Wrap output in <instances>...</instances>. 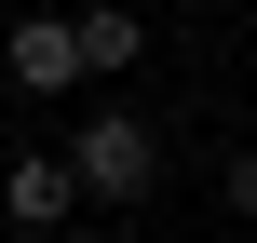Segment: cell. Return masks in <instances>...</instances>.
<instances>
[{"label":"cell","instance_id":"8992f818","mask_svg":"<svg viewBox=\"0 0 257 243\" xmlns=\"http://www.w3.org/2000/svg\"><path fill=\"white\" fill-rule=\"evenodd\" d=\"M163 14H203V0H163Z\"/></svg>","mask_w":257,"mask_h":243},{"label":"cell","instance_id":"5b68a950","mask_svg":"<svg viewBox=\"0 0 257 243\" xmlns=\"http://www.w3.org/2000/svg\"><path fill=\"white\" fill-rule=\"evenodd\" d=\"M217 203H230V216H257V149H230V162H217Z\"/></svg>","mask_w":257,"mask_h":243},{"label":"cell","instance_id":"6da1fadb","mask_svg":"<svg viewBox=\"0 0 257 243\" xmlns=\"http://www.w3.org/2000/svg\"><path fill=\"white\" fill-rule=\"evenodd\" d=\"M68 176H81V203H149L163 189V122H136V108L68 122Z\"/></svg>","mask_w":257,"mask_h":243},{"label":"cell","instance_id":"277c9868","mask_svg":"<svg viewBox=\"0 0 257 243\" xmlns=\"http://www.w3.org/2000/svg\"><path fill=\"white\" fill-rule=\"evenodd\" d=\"M68 14H81V68H95V81H108V68H136V54H149V27H136V14H122V0H68Z\"/></svg>","mask_w":257,"mask_h":243},{"label":"cell","instance_id":"7a4b0ae2","mask_svg":"<svg viewBox=\"0 0 257 243\" xmlns=\"http://www.w3.org/2000/svg\"><path fill=\"white\" fill-rule=\"evenodd\" d=\"M0 81H14V95L95 81V68H81V14H68V0H54V14H14V27H0Z\"/></svg>","mask_w":257,"mask_h":243},{"label":"cell","instance_id":"3957f363","mask_svg":"<svg viewBox=\"0 0 257 243\" xmlns=\"http://www.w3.org/2000/svg\"><path fill=\"white\" fill-rule=\"evenodd\" d=\"M0 216L27 243H54L68 216H81V176H68V149H0Z\"/></svg>","mask_w":257,"mask_h":243}]
</instances>
